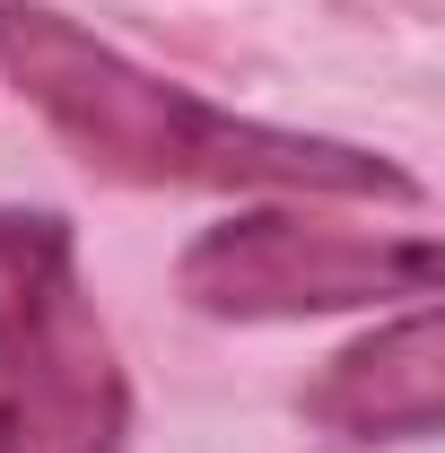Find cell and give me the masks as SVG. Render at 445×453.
Here are the masks:
<instances>
[{
    "label": "cell",
    "instance_id": "3",
    "mask_svg": "<svg viewBox=\"0 0 445 453\" xmlns=\"http://www.w3.org/2000/svg\"><path fill=\"white\" fill-rule=\"evenodd\" d=\"M437 271L445 262L428 235L332 226L306 210H236L183 244L175 288L219 323H288V314H340L376 296H437Z\"/></svg>",
    "mask_w": 445,
    "mask_h": 453
},
{
    "label": "cell",
    "instance_id": "1",
    "mask_svg": "<svg viewBox=\"0 0 445 453\" xmlns=\"http://www.w3.org/2000/svg\"><path fill=\"white\" fill-rule=\"evenodd\" d=\"M0 79L53 122L61 149H79L113 183H201V192H315V201H419V174L376 149L315 140L219 113L210 96L175 88L158 70L122 61L88 27H70L44 0H0Z\"/></svg>",
    "mask_w": 445,
    "mask_h": 453
},
{
    "label": "cell",
    "instance_id": "2",
    "mask_svg": "<svg viewBox=\"0 0 445 453\" xmlns=\"http://www.w3.org/2000/svg\"><path fill=\"white\" fill-rule=\"evenodd\" d=\"M131 384L61 210H0V453H122Z\"/></svg>",
    "mask_w": 445,
    "mask_h": 453
},
{
    "label": "cell",
    "instance_id": "4",
    "mask_svg": "<svg viewBox=\"0 0 445 453\" xmlns=\"http://www.w3.org/2000/svg\"><path fill=\"white\" fill-rule=\"evenodd\" d=\"M306 418L358 436V445H419L445 427V314L437 296H419L410 314L376 323L349 340L332 366L306 384Z\"/></svg>",
    "mask_w": 445,
    "mask_h": 453
}]
</instances>
